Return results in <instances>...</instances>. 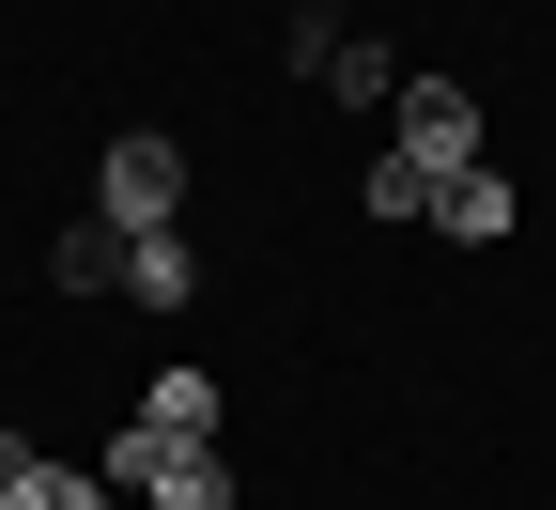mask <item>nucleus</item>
I'll use <instances>...</instances> for the list:
<instances>
[{"instance_id":"obj_1","label":"nucleus","mask_w":556,"mask_h":510,"mask_svg":"<svg viewBox=\"0 0 556 510\" xmlns=\"http://www.w3.org/2000/svg\"><path fill=\"white\" fill-rule=\"evenodd\" d=\"M93 216H109L124 248H139V233H186V139H155V124H139V139H109Z\"/></svg>"},{"instance_id":"obj_2","label":"nucleus","mask_w":556,"mask_h":510,"mask_svg":"<svg viewBox=\"0 0 556 510\" xmlns=\"http://www.w3.org/2000/svg\"><path fill=\"white\" fill-rule=\"evenodd\" d=\"M387 156H417V171H479V94L464 78H402V139H387Z\"/></svg>"},{"instance_id":"obj_3","label":"nucleus","mask_w":556,"mask_h":510,"mask_svg":"<svg viewBox=\"0 0 556 510\" xmlns=\"http://www.w3.org/2000/svg\"><path fill=\"white\" fill-rule=\"evenodd\" d=\"M433 233H448V248H510V233H526L510 171H495V156H479V171H448V186H433Z\"/></svg>"},{"instance_id":"obj_4","label":"nucleus","mask_w":556,"mask_h":510,"mask_svg":"<svg viewBox=\"0 0 556 510\" xmlns=\"http://www.w3.org/2000/svg\"><path fill=\"white\" fill-rule=\"evenodd\" d=\"M47 278H62V295H124V233H109V216H62V233H47Z\"/></svg>"},{"instance_id":"obj_5","label":"nucleus","mask_w":556,"mask_h":510,"mask_svg":"<svg viewBox=\"0 0 556 510\" xmlns=\"http://www.w3.org/2000/svg\"><path fill=\"white\" fill-rule=\"evenodd\" d=\"M124 295H139V310H186V295H201V248H186V233H139V248H124Z\"/></svg>"},{"instance_id":"obj_6","label":"nucleus","mask_w":556,"mask_h":510,"mask_svg":"<svg viewBox=\"0 0 556 510\" xmlns=\"http://www.w3.org/2000/svg\"><path fill=\"white\" fill-rule=\"evenodd\" d=\"M0 510H124V495H109L93 464H47V449H31L16 480H0Z\"/></svg>"},{"instance_id":"obj_7","label":"nucleus","mask_w":556,"mask_h":510,"mask_svg":"<svg viewBox=\"0 0 556 510\" xmlns=\"http://www.w3.org/2000/svg\"><path fill=\"white\" fill-rule=\"evenodd\" d=\"M170 433V449H217V372H155V402H139Z\"/></svg>"},{"instance_id":"obj_8","label":"nucleus","mask_w":556,"mask_h":510,"mask_svg":"<svg viewBox=\"0 0 556 510\" xmlns=\"http://www.w3.org/2000/svg\"><path fill=\"white\" fill-rule=\"evenodd\" d=\"M309 94H340V109H402V78H387V47H371V32H340V62H325Z\"/></svg>"},{"instance_id":"obj_9","label":"nucleus","mask_w":556,"mask_h":510,"mask_svg":"<svg viewBox=\"0 0 556 510\" xmlns=\"http://www.w3.org/2000/svg\"><path fill=\"white\" fill-rule=\"evenodd\" d=\"M278 62H294V78H325V62H340V16H325V0H309V16H278Z\"/></svg>"},{"instance_id":"obj_10","label":"nucleus","mask_w":556,"mask_h":510,"mask_svg":"<svg viewBox=\"0 0 556 510\" xmlns=\"http://www.w3.org/2000/svg\"><path fill=\"white\" fill-rule=\"evenodd\" d=\"M371 216H433V171H417V156H371Z\"/></svg>"},{"instance_id":"obj_11","label":"nucleus","mask_w":556,"mask_h":510,"mask_svg":"<svg viewBox=\"0 0 556 510\" xmlns=\"http://www.w3.org/2000/svg\"><path fill=\"white\" fill-rule=\"evenodd\" d=\"M16 464H31V433H0V480H16Z\"/></svg>"}]
</instances>
